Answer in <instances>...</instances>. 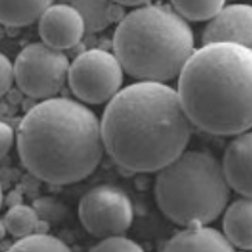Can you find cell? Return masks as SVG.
Returning a JSON list of instances; mask_svg holds the SVG:
<instances>
[{
  "label": "cell",
  "mask_w": 252,
  "mask_h": 252,
  "mask_svg": "<svg viewBox=\"0 0 252 252\" xmlns=\"http://www.w3.org/2000/svg\"><path fill=\"white\" fill-rule=\"evenodd\" d=\"M71 62L63 52L44 43H32L20 51L14 62V78L23 94L37 100H49L68 81Z\"/></svg>",
  "instance_id": "obj_6"
},
{
  "label": "cell",
  "mask_w": 252,
  "mask_h": 252,
  "mask_svg": "<svg viewBox=\"0 0 252 252\" xmlns=\"http://www.w3.org/2000/svg\"><path fill=\"white\" fill-rule=\"evenodd\" d=\"M3 223L10 235L17 238L28 237L34 233H46L42 231L43 222L34 208L27 204L18 203L8 209L4 216Z\"/></svg>",
  "instance_id": "obj_16"
},
{
  "label": "cell",
  "mask_w": 252,
  "mask_h": 252,
  "mask_svg": "<svg viewBox=\"0 0 252 252\" xmlns=\"http://www.w3.org/2000/svg\"><path fill=\"white\" fill-rule=\"evenodd\" d=\"M192 129L177 90L149 81L121 89L101 119L105 152L136 173L159 172L174 161L186 152Z\"/></svg>",
  "instance_id": "obj_1"
},
{
  "label": "cell",
  "mask_w": 252,
  "mask_h": 252,
  "mask_svg": "<svg viewBox=\"0 0 252 252\" xmlns=\"http://www.w3.org/2000/svg\"><path fill=\"white\" fill-rule=\"evenodd\" d=\"M17 134L9 124L0 121V159L5 157L13 148Z\"/></svg>",
  "instance_id": "obj_21"
},
{
  "label": "cell",
  "mask_w": 252,
  "mask_h": 252,
  "mask_svg": "<svg viewBox=\"0 0 252 252\" xmlns=\"http://www.w3.org/2000/svg\"><path fill=\"white\" fill-rule=\"evenodd\" d=\"M124 68L114 53L94 48L83 52L71 63L68 85L82 102H110L121 91Z\"/></svg>",
  "instance_id": "obj_7"
},
{
  "label": "cell",
  "mask_w": 252,
  "mask_h": 252,
  "mask_svg": "<svg viewBox=\"0 0 252 252\" xmlns=\"http://www.w3.org/2000/svg\"><path fill=\"white\" fill-rule=\"evenodd\" d=\"M53 0H0V24L26 27L39 20Z\"/></svg>",
  "instance_id": "obj_14"
},
{
  "label": "cell",
  "mask_w": 252,
  "mask_h": 252,
  "mask_svg": "<svg viewBox=\"0 0 252 252\" xmlns=\"http://www.w3.org/2000/svg\"><path fill=\"white\" fill-rule=\"evenodd\" d=\"M178 94L193 126L218 136L252 129V49L208 43L195 49L178 77Z\"/></svg>",
  "instance_id": "obj_3"
},
{
  "label": "cell",
  "mask_w": 252,
  "mask_h": 252,
  "mask_svg": "<svg viewBox=\"0 0 252 252\" xmlns=\"http://www.w3.org/2000/svg\"><path fill=\"white\" fill-rule=\"evenodd\" d=\"M223 235L235 249L252 251V198L244 197L224 211Z\"/></svg>",
  "instance_id": "obj_13"
},
{
  "label": "cell",
  "mask_w": 252,
  "mask_h": 252,
  "mask_svg": "<svg viewBox=\"0 0 252 252\" xmlns=\"http://www.w3.org/2000/svg\"><path fill=\"white\" fill-rule=\"evenodd\" d=\"M8 252H72L62 240L47 233H34L19 238Z\"/></svg>",
  "instance_id": "obj_18"
},
{
  "label": "cell",
  "mask_w": 252,
  "mask_h": 252,
  "mask_svg": "<svg viewBox=\"0 0 252 252\" xmlns=\"http://www.w3.org/2000/svg\"><path fill=\"white\" fill-rule=\"evenodd\" d=\"M42 43L63 52L73 48L86 33L82 17L71 4H52L38 20Z\"/></svg>",
  "instance_id": "obj_9"
},
{
  "label": "cell",
  "mask_w": 252,
  "mask_h": 252,
  "mask_svg": "<svg viewBox=\"0 0 252 252\" xmlns=\"http://www.w3.org/2000/svg\"><path fill=\"white\" fill-rule=\"evenodd\" d=\"M114 3H116L118 5H124V6H143L149 4L152 0H112Z\"/></svg>",
  "instance_id": "obj_22"
},
{
  "label": "cell",
  "mask_w": 252,
  "mask_h": 252,
  "mask_svg": "<svg viewBox=\"0 0 252 252\" xmlns=\"http://www.w3.org/2000/svg\"><path fill=\"white\" fill-rule=\"evenodd\" d=\"M90 252H145L135 241L124 236L103 238Z\"/></svg>",
  "instance_id": "obj_19"
},
{
  "label": "cell",
  "mask_w": 252,
  "mask_h": 252,
  "mask_svg": "<svg viewBox=\"0 0 252 252\" xmlns=\"http://www.w3.org/2000/svg\"><path fill=\"white\" fill-rule=\"evenodd\" d=\"M203 44L235 43L252 49V5H226L208 22L202 33Z\"/></svg>",
  "instance_id": "obj_10"
},
{
  "label": "cell",
  "mask_w": 252,
  "mask_h": 252,
  "mask_svg": "<svg viewBox=\"0 0 252 252\" xmlns=\"http://www.w3.org/2000/svg\"><path fill=\"white\" fill-rule=\"evenodd\" d=\"M82 17L86 32L96 33L106 29L120 18V9L112 0H72Z\"/></svg>",
  "instance_id": "obj_15"
},
{
  "label": "cell",
  "mask_w": 252,
  "mask_h": 252,
  "mask_svg": "<svg viewBox=\"0 0 252 252\" xmlns=\"http://www.w3.org/2000/svg\"><path fill=\"white\" fill-rule=\"evenodd\" d=\"M172 8L186 20H211L226 6V0H170Z\"/></svg>",
  "instance_id": "obj_17"
},
{
  "label": "cell",
  "mask_w": 252,
  "mask_h": 252,
  "mask_svg": "<svg viewBox=\"0 0 252 252\" xmlns=\"http://www.w3.org/2000/svg\"><path fill=\"white\" fill-rule=\"evenodd\" d=\"M222 166L231 189L252 198V130L236 135L228 144Z\"/></svg>",
  "instance_id": "obj_11"
},
{
  "label": "cell",
  "mask_w": 252,
  "mask_h": 252,
  "mask_svg": "<svg viewBox=\"0 0 252 252\" xmlns=\"http://www.w3.org/2000/svg\"><path fill=\"white\" fill-rule=\"evenodd\" d=\"M78 217L87 232L98 238L121 236L134 220V207L127 193L114 184H100L83 194Z\"/></svg>",
  "instance_id": "obj_8"
},
{
  "label": "cell",
  "mask_w": 252,
  "mask_h": 252,
  "mask_svg": "<svg viewBox=\"0 0 252 252\" xmlns=\"http://www.w3.org/2000/svg\"><path fill=\"white\" fill-rule=\"evenodd\" d=\"M164 252H236L226 236L212 227H188L173 236Z\"/></svg>",
  "instance_id": "obj_12"
},
{
  "label": "cell",
  "mask_w": 252,
  "mask_h": 252,
  "mask_svg": "<svg viewBox=\"0 0 252 252\" xmlns=\"http://www.w3.org/2000/svg\"><path fill=\"white\" fill-rule=\"evenodd\" d=\"M26 169L49 184H71L89 177L105 152L101 121L76 100L53 97L32 107L17 131Z\"/></svg>",
  "instance_id": "obj_2"
},
{
  "label": "cell",
  "mask_w": 252,
  "mask_h": 252,
  "mask_svg": "<svg viewBox=\"0 0 252 252\" xmlns=\"http://www.w3.org/2000/svg\"><path fill=\"white\" fill-rule=\"evenodd\" d=\"M14 82V63L0 52V96L5 94Z\"/></svg>",
  "instance_id": "obj_20"
},
{
  "label": "cell",
  "mask_w": 252,
  "mask_h": 252,
  "mask_svg": "<svg viewBox=\"0 0 252 252\" xmlns=\"http://www.w3.org/2000/svg\"><path fill=\"white\" fill-rule=\"evenodd\" d=\"M112 47L127 75L161 83L179 77L195 51L188 20L159 4L139 6L121 18Z\"/></svg>",
  "instance_id": "obj_4"
},
{
  "label": "cell",
  "mask_w": 252,
  "mask_h": 252,
  "mask_svg": "<svg viewBox=\"0 0 252 252\" xmlns=\"http://www.w3.org/2000/svg\"><path fill=\"white\" fill-rule=\"evenodd\" d=\"M231 195L222 161L204 150H186L159 170L155 199L161 212L179 226H207L217 220Z\"/></svg>",
  "instance_id": "obj_5"
},
{
  "label": "cell",
  "mask_w": 252,
  "mask_h": 252,
  "mask_svg": "<svg viewBox=\"0 0 252 252\" xmlns=\"http://www.w3.org/2000/svg\"><path fill=\"white\" fill-rule=\"evenodd\" d=\"M1 203H3V188H1V184H0V207H1Z\"/></svg>",
  "instance_id": "obj_23"
}]
</instances>
